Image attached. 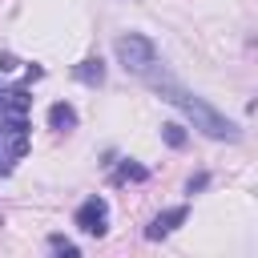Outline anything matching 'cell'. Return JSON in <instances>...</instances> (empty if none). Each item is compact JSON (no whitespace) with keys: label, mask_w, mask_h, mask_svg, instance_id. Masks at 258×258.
Masks as SVG:
<instances>
[{"label":"cell","mask_w":258,"mask_h":258,"mask_svg":"<svg viewBox=\"0 0 258 258\" xmlns=\"http://www.w3.org/2000/svg\"><path fill=\"white\" fill-rule=\"evenodd\" d=\"M141 81H145L161 101H169L173 109H181V113H185V121H189L198 133H206V137H214V141H238V137H242V129H238L226 113H218V109H214V105H206L198 93H189V89H185V85H181V81H177L161 60H153V64L141 73Z\"/></svg>","instance_id":"1"},{"label":"cell","mask_w":258,"mask_h":258,"mask_svg":"<svg viewBox=\"0 0 258 258\" xmlns=\"http://www.w3.org/2000/svg\"><path fill=\"white\" fill-rule=\"evenodd\" d=\"M28 153V117H0V177Z\"/></svg>","instance_id":"2"},{"label":"cell","mask_w":258,"mask_h":258,"mask_svg":"<svg viewBox=\"0 0 258 258\" xmlns=\"http://www.w3.org/2000/svg\"><path fill=\"white\" fill-rule=\"evenodd\" d=\"M113 52H117V60L125 64V73H133V77H141L153 60H157V44L149 40V36H141V32H129V36H117V44H113Z\"/></svg>","instance_id":"3"},{"label":"cell","mask_w":258,"mask_h":258,"mask_svg":"<svg viewBox=\"0 0 258 258\" xmlns=\"http://www.w3.org/2000/svg\"><path fill=\"white\" fill-rule=\"evenodd\" d=\"M77 226L85 234H105V226H109V202L105 198H85L77 206Z\"/></svg>","instance_id":"4"},{"label":"cell","mask_w":258,"mask_h":258,"mask_svg":"<svg viewBox=\"0 0 258 258\" xmlns=\"http://www.w3.org/2000/svg\"><path fill=\"white\" fill-rule=\"evenodd\" d=\"M28 89L24 85H0V117H28Z\"/></svg>","instance_id":"5"},{"label":"cell","mask_w":258,"mask_h":258,"mask_svg":"<svg viewBox=\"0 0 258 258\" xmlns=\"http://www.w3.org/2000/svg\"><path fill=\"white\" fill-rule=\"evenodd\" d=\"M181 222H185V206H173V210L157 214V218L149 222V230H145V234H149V238H165V234H173Z\"/></svg>","instance_id":"6"},{"label":"cell","mask_w":258,"mask_h":258,"mask_svg":"<svg viewBox=\"0 0 258 258\" xmlns=\"http://www.w3.org/2000/svg\"><path fill=\"white\" fill-rule=\"evenodd\" d=\"M48 125H52L56 133H69V129L77 125V109H73V105H64V101H56V105L48 109Z\"/></svg>","instance_id":"7"},{"label":"cell","mask_w":258,"mask_h":258,"mask_svg":"<svg viewBox=\"0 0 258 258\" xmlns=\"http://www.w3.org/2000/svg\"><path fill=\"white\" fill-rule=\"evenodd\" d=\"M77 77H81L85 85H101V81H105V69H101V60H81V64H77Z\"/></svg>","instance_id":"8"},{"label":"cell","mask_w":258,"mask_h":258,"mask_svg":"<svg viewBox=\"0 0 258 258\" xmlns=\"http://www.w3.org/2000/svg\"><path fill=\"white\" fill-rule=\"evenodd\" d=\"M48 250H56V254H77V246H73L69 238H60V234H52V238H48Z\"/></svg>","instance_id":"9"},{"label":"cell","mask_w":258,"mask_h":258,"mask_svg":"<svg viewBox=\"0 0 258 258\" xmlns=\"http://www.w3.org/2000/svg\"><path fill=\"white\" fill-rule=\"evenodd\" d=\"M165 141L177 149V145H185V133H181V125H165Z\"/></svg>","instance_id":"10"},{"label":"cell","mask_w":258,"mask_h":258,"mask_svg":"<svg viewBox=\"0 0 258 258\" xmlns=\"http://www.w3.org/2000/svg\"><path fill=\"white\" fill-rule=\"evenodd\" d=\"M129 177H133V181H141V177H145V169H141V165H121L117 181H129Z\"/></svg>","instance_id":"11"}]
</instances>
